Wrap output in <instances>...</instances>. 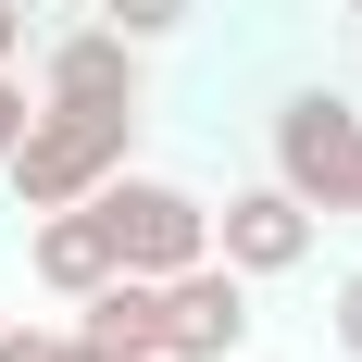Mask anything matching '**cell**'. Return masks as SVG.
Masks as SVG:
<instances>
[{"mask_svg": "<svg viewBox=\"0 0 362 362\" xmlns=\"http://www.w3.org/2000/svg\"><path fill=\"white\" fill-rule=\"evenodd\" d=\"M275 187L313 200L325 225L362 213V100L350 88H288L275 100Z\"/></svg>", "mask_w": 362, "mask_h": 362, "instance_id": "6da1fadb", "label": "cell"}, {"mask_svg": "<svg viewBox=\"0 0 362 362\" xmlns=\"http://www.w3.org/2000/svg\"><path fill=\"white\" fill-rule=\"evenodd\" d=\"M125 150H138V112H75V100H37V125L13 138V200L25 213H63V200H88L100 175H125Z\"/></svg>", "mask_w": 362, "mask_h": 362, "instance_id": "7a4b0ae2", "label": "cell"}, {"mask_svg": "<svg viewBox=\"0 0 362 362\" xmlns=\"http://www.w3.org/2000/svg\"><path fill=\"white\" fill-rule=\"evenodd\" d=\"M88 213L112 225V262L125 275H187V262H213V200H187L175 175H100L88 187Z\"/></svg>", "mask_w": 362, "mask_h": 362, "instance_id": "3957f363", "label": "cell"}, {"mask_svg": "<svg viewBox=\"0 0 362 362\" xmlns=\"http://www.w3.org/2000/svg\"><path fill=\"white\" fill-rule=\"evenodd\" d=\"M313 238H325V213L313 200H288V187L262 175V187H225V213H213V262H238V275H300L313 262Z\"/></svg>", "mask_w": 362, "mask_h": 362, "instance_id": "277c9868", "label": "cell"}, {"mask_svg": "<svg viewBox=\"0 0 362 362\" xmlns=\"http://www.w3.org/2000/svg\"><path fill=\"white\" fill-rule=\"evenodd\" d=\"M37 100H75V112H150V50L112 25H63L37 50Z\"/></svg>", "mask_w": 362, "mask_h": 362, "instance_id": "5b68a950", "label": "cell"}, {"mask_svg": "<svg viewBox=\"0 0 362 362\" xmlns=\"http://www.w3.org/2000/svg\"><path fill=\"white\" fill-rule=\"evenodd\" d=\"M238 350H250V275L238 262L163 275V362H238Z\"/></svg>", "mask_w": 362, "mask_h": 362, "instance_id": "8992f818", "label": "cell"}, {"mask_svg": "<svg viewBox=\"0 0 362 362\" xmlns=\"http://www.w3.org/2000/svg\"><path fill=\"white\" fill-rule=\"evenodd\" d=\"M25 275H37L50 300H88L100 275H125V262H112V225L88 213V200H63V213H37V225H25Z\"/></svg>", "mask_w": 362, "mask_h": 362, "instance_id": "52a82bcc", "label": "cell"}, {"mask_svg": "<svg viewBox=\"0 0 362 362\" xmlns=\"http://www.w3.org/2000/svg\"><path fill=\"white\" fill-rule=\"evenodd\" d=\"M88 337H100L112 362H150L163 350V275H100V288H88Z\"/></svg>", "mask_w": 362, "mask_h": 362, "instance_id": "ba28073f", "label": "cell"}, {"mask_svg": "<svg viewBox=\"0 0 362 362\" xmlns=\"http://www.w3.org/2000/svg\"><path fill=\"white\" fill-rule=\"evenodd\" d=\"M88 13H100L112 37H138V50H163V37H175L187 13H200V0H88Z\"/></svg>", "mask_w": 362, "mask_h": 362, "instance_id": "9c48e42d", "label": "cell"}, {"mask_svg": "<svg viewBox=\"0 0 362 362\" xmlns=\"http://www.w3.org/2000/svg\"><path fill=\"white\" fill-rule=\"evenodd\" d=\"M325 337H337V350L362 362V262H350V275H337V300H325Z\"/></svg>", "mask_w": 362, "mask_h": 362, "instance_id": "30bf717a", "label": "cell"}, {"mask_svg": "<svg viewBox=\"0 0 362 362\" xmlns=\"http://www.w3.org/2000/svg\"><path fill=\"white\" fill-rule=\"evenodd\" d=\"M25 125H37V100H25V75L0 63V163H13V138H25Z\"/></svg>", "mask_w": 362, "mask_h": 362, "instance_id": "8fae6325", "label": "cell"}, {"mask_svg": "<svg viewBox=\"0 0 362 362\" xmlns=\"http://www.w3.org/2000/svg\"><path fill=\"white\" fill-rule=\"evenodd\" d=\"M63 350V325H0V362H50Z\"/></svg>", "mask_w": 362, "mask_h": 362, "instance_id": "7c38bea8", "label": "cell"}, {"mask_svg": "<svg viewBox=\"0 0 362 362\" xmlns=\"http://www.w3.org/2000/svg\"><path fill=\"white\" fill-rule=\"evenodd\" d=\"M50 362H112V350H100L88 325H63V350H50Z\"/></svg>", "mask_w": 362, "mask_h": 362, "instance_id": "4fadbf2b", "label": "cell"}, {"mask_svg": "<svg viewBox=\"0 0 362 362\" xmlns=\"http://www.w3.org/2000/svg\"><path fill=\"white\" fill-rule=\"evenodd\" d=\"M13 50H25V13H13V0H0V63H13Z\"/></svg>", "mask_w": 362, "mask_h": 362, "instance_id": "5bb4252c", "label": "cell"}, {"mask_svg": "<svg viewBox=\"0 0 362 362\" xmlns=\"http://www.w3.org/2000/svg\"><path fill=\"white\" fill-rule=\"evenodd\" d=\"M350 13H362V0H350Z\"/></svg>", "mask_w": 362, "mask_h": 362, "instance_id": "9a60e30c", "label": "cell"}, {"mask_svg": "<svg viewBox=\"0 0 362 362\" xmlns=\"http://www.w3.org/2000/svg\"><path fill=\"white\" fill-rule=\"evenodd\" d=\"M150 362H163V350H150Z\"/></svg>", "mask_w": 362, "mask_h": 362, "instance_id": "2e32d148", "label": "cell"}]
</instances>
